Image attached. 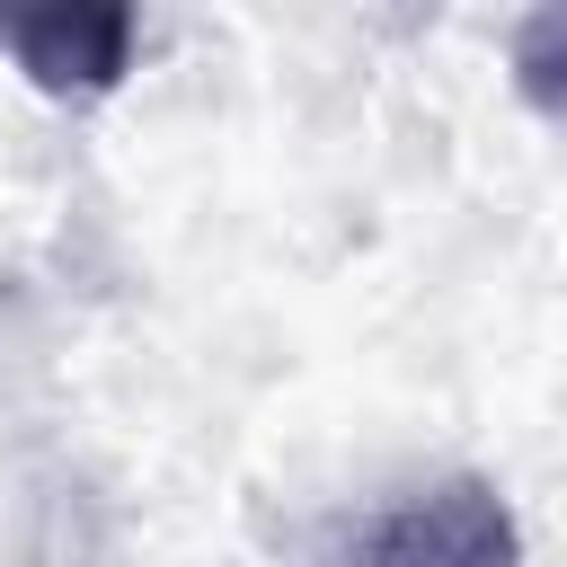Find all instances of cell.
Wrapping results in <instances>:
<instances>
[{"label":"cell","instance_id":"obj_1","mask_svg":"<svg viewBox=\"0 0 567 567\" xmlns=\"http://www.w3.org/2000/svg\"><path fill=\"white\" fill-rule=\"evenodd\" d=\"M0 44L44 89H106L133 53V0H0Z\"/></svg>","mask_w":567,"mask_h":567},{"label":"cell","instance_id":"obj_2","mask_svg":"<svg viewBox=\"0 0 567 567\" xmlns=\"http://www.w3.org/2000/svg\"><path fill=\"white\" fill-rule=\"evenodd\" d=\"M523 89L549 115H567V0H540V18L523 35Z\"/></svg>","mask_w":567,"mask_h":567}]
</instances>
